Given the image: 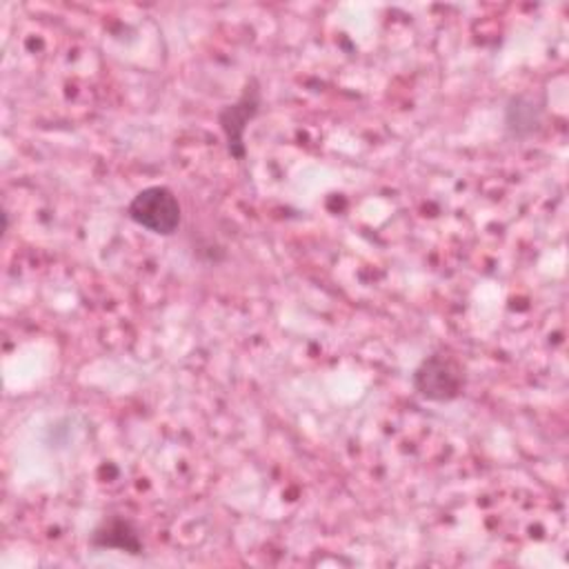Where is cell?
Here are the masks:
<instances>
[{"label":"cell","instance_id":"1","mask_svg":"<svg viewBox=\"0 0 569 569\" xmlns=\"http://www.w3.org/2000/svg\"><path fill=\"white\" fill-rule=\"evenodd\" d=\"M465 369L445 351H433L420 360L411 373L413 391L427 402H451L465 391Z\"/></svg>","mask_w":569,"mask_h":569},{"label":"cell","instance_id":"3","mask_svg":"<svg viewBox=\"0 0 569 569\" xmlns=\"http://www.w3.org/2000/svg\"><path fill=\"white\" fill-rule=\"evenodd\" d=\"M262 107V91H260V82L258 78H249L238 96L236 102L224 104L218 111V127L224 136L227 142V151L233 160H244L247 156V144H244V131L249 127V122L256 120V116L260 113Z\"/></svg>","mask_w":569,"mask_h":569},{"label":"cell","instance_id":"4","mask_svg":"<svg viewBox=\"0 0 569 569\" xmlns=\"http://www.w3.org/2000/svg\"><path fill=\"white\" fill-rule=\"evenodd\" d=\"M89 545L93 549H118V551H124L131 556H138L144 549L138 525L131 518L120 516V513L104 516L91 531Z\"/></svg>","mask_w":569,"mask_h":569},{"label":"cell","instance_id":"5","mask_svg":"<svg viewBox=\"0 0 569 569\" xmlns=\"http://www.w3.org/2000/svg\"><path fill=\"white\" fill-rule=\"evenodd\" d=\"M545 100H538L533 93L511 96L505 107V129L513 138H529L542 127Z\"/></svg>","mask_w":569,"mask_h":569},{"label":"cell","instance_id":"2","mask_svg":"<svg viewBox=\"0 0 569 569\" xmlns=\"http://www.w3.org/2000/svg\"><path fill=\"white\" fill-rule=\"evenodd\" d=\"M127 216L133 224L153 236H173L182 224L180 200L164 184L140 189L127 204Z\"/></svg>","mask_w":569,"mask_h":569}]
</instances>
